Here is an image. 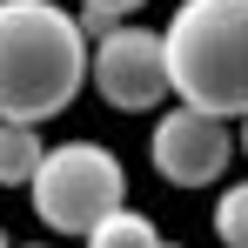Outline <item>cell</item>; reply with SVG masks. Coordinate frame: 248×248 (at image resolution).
I'll return each instance as SVG.
<instances>
[{"mask_svg":"<svg viewBox=\"0 0 248 248\" xmlns=\"http://www.w3.org/2000/svg\"><path fill=\"white\" fill-rule=\"evenodd\" d=\"M27 248H54V242H27Z\"/></svg>","mask_w":248,"mask_h":248,"instance_id":"obj_12","label":"cell"},{"mask_svg":"<svg viewBox=\"0 0 248 248\" xmlns=\"http://www.w3.org/2000/svg\"><path fill=\"white\" fill-rule=\"evenodd\" d=\"M174 101L221 121L248 114V0H181L161 27Z\"/></svg>","mask_w":248,"mask_h":248,"instance_id":"obj_2","label":"cell"},{"mask_svg":"<svg viewBox=\"0 0 248 248\" xmlns=\"http://www.w3.org/2000/svg\"><path fill=\"white\" fill-rule=\"evenodd\" d=\"M47 161V141L34 121H0V188H34Z\"/></svg>","mask_w":248,"mask_h":248,"instance_id":"obj_6","label":"cell"},{"mask_svg":"<svg viewBox=\"0 0 248 248\" xmlns=\"http://www.w3.org/2000/svg\"><path fill=\"white\" fill-rule=\"evenodd\" d=\"M94 67V34L54 0H0V121H54Z\"/></svg>","mask_w":248,"mask_h":248,"instance_id":"obj_1","label":"cell"},{"mask_svg":"<svg viewBox=\"0 0 248 248\" xmlns=\"http://www.w3.org/2000/svg\"><path fill=\"white\" fill-rule=\"evenodd\" d=\"M235 141H242V155H248V114H242V127H235Z\"/></svg>","mask_w":248,"mask_h":248,"instance_id":"obj_10","label":"cell"},{"mask_svg":"<svg viewBox=\"0 0 248 248\" xmlns=\"http://www.w3.org/2000/svg\"><path fill=\"white\" fill-rule=\"evenodd\" d=\"M235 155H242L235 127L221 114H208V108H188V101L161 108V121L148 134V161H155V174L168 188H215Z\"/></svg>","mask_w":248,"mask_h":248,"instance_id":"obj_5","label":"cell"},{"mask_svg":"<svg viewBox=\"0 0 248 248\" xmlns=\"http://www.w3.org/2000/svg\"><path fill=\"white\" fill-rule=\"evenodd\" d=\"M87 81L94 94L108 101V108H121V114H161V101L174 94L168 81V41L155 27H108L101 41H94V67H87Z\"/></svg>","mask_w":248,"mask_h":248,"instance_id":"obj_4","label":"cell"},{"mask_svg":"<svg viewBox=\"0 0 248 248\" xmlns=\"http://www.w3.org/2000/svg\"><path fill=\"white\" fill-rule=\"evenodd\" d=\"M0 248H14V235H7V228H0Z\"/></svg>","mask_w":248,"mask_h":248,"instance_id":"obj_11","label":"cell"},{"mask_svg":"<svg viewBox=\"0 0 248 248\" xmlns=\"http://www.w3.org/2000/svg\"><path fill=\"white\" fill-rule=\"evenodd\" d=\"M87 248H168V242H161V228H155L141 208H114L108 221L87 228Z\"/></svg>","mask_w":248,"mask_h":248,"instance_id":"obj_7","label":"cell"},{"mask_svg":"<svg viewBox=\"0 0 248 248\" xmlns=\"http://www.w3.org/2000/svg\"><path fill=\"white\" fill-rule=\"evenodd\" d=\"M168 248H174V242H168Z\"/></svg>","mask_w":248,"mask_h":248,"instance_id":"obj_13","label":"cell"},{"mask_svg":"<svg viewBox=\"0 0 248 248\" xmlns=\"http://www.w3.org/2000/svg\"><path fill=\"white\" fill-rule=\"evenodd\" d=\"M141 7H148V0H81V27L101 41L108 27H121L127 14H141Z\"/></svg>","mask_w":248,"mask_h":248,"instance_id":"obj_9","label":"cell"},{"mask_svg":"<svg viewBox=\"0 0 248 248\" xmlns=\"http://www.w3.org/2000/svg\"><path fill=\"white\" fill-rule=\"evenodd\" d=\"M215 235H221V248H248V181L221 188V202H215Z\"/></svg>","mask_w":248,"mask_h":248,"instance_id":"obj_8","label":"cell"},{"mask_svg":"<svg viewBox=\"0 0 248 248\" xmlns=\"http://www.w3.org/2000/svg\"><path fill=\"white\" fill-rule=\"evenodd\" d=\"M27 202L41 215V228L87 242L94 221H108L114 208H127V168H121V155L101 148V141H61V148H47Z\"/></svg>","mask_w":248,"mask_h":248,"instance_id":"obj_3","label":"cell"}]
</instances>
